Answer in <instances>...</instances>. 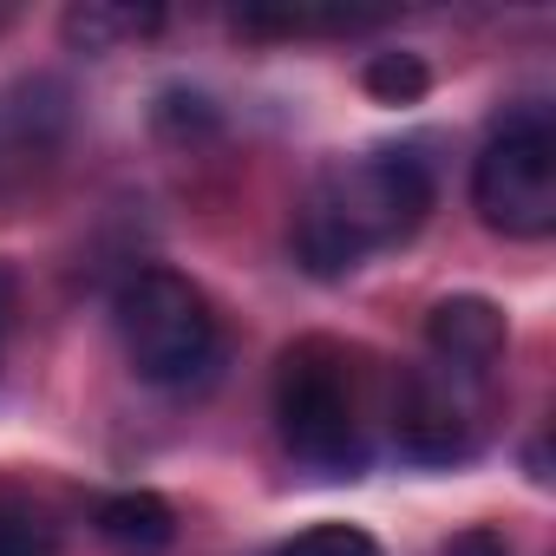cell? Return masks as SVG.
<instances>
[{
  "instance_id": "277c9868",
  "label": "cell",
  "mask_w": 556,
  "mask_h": 556,
  "mask_svg": "<svg viewBox=\"0 0 556 556\" xmlns=\"http://www.w3.org/2000/svg\"><path fill=\"white\" fill-rule=\"evenodd\" d=\"M471 203L504 236H549L556 229V131L549 112H517L491 131V144L471 164Z\"/></svg>"
},
{
  "instance_id": "8992f818",
  "label": "cell",
  "mask_w": 556,
  "mask_h": 556,
  "mask_svg": "<svg viewBox=\"0 0 556 556\" xmlns=\"http://www.w3.org/2000/svg\"><path fill=\"white\" fill-rule=\"evenodd\" d=\"M504 308L497 302H484V295H452V302H439L432 308V321H426V348H432V361L439 367H458V374H491V361L504 354Z\"/></svg>"
},
{
  "instance_id": "8fae6325",
  "label": "cell",
  "mask_w": 556,
  "mask_h": 556,
  "mask_svg": "<svg viewBox=\"0 0 556 556\" xmlns=\"http://www.w3.org/2000/svg\"><path fill=\"white\" fill-rule=\"evenodd\" d=\"M275 556H387L361 523H315V530H302V536H289Z\"/></svg>"
},
{
  "instance_id": "7c38bea8",
  "label": "cell",
  "mask_w": 556,
  "mask_h": 556,
  "mask_svg": "<svg viewBox=\"0 0 556 556\" xmlns=\"http://www.w3.org/2000/svg\"><path fill=\"white\" fill-rule=\"evenodd\" d=\"M439 556H510V543H504L491 523H471V530H458Z\"/></svg>"
},
{
  "instance_id": "52a82bcc",
  "label": "cell",
  "mask_w": 556,
  "mask_h": 556,
  "mask_svg": "<svg viewBox=\"0 0 556 556\" xmlns=\"http://www.w3.org/2000/svg\"><path fill=\"white\" fill-rule=\"evenodd\" d=\"M99 536L118 556H170L177 543V510L157 491H118L99 504Z\"/></svg>"
},
{
  "instance_id": "6da1fadb",
  "label": "cell",
  "mask_w": 556,
  "mask_h": 556,
  "mask_svg": "<svg viewBox=\"0 0 556 556\" xmlns=\"http://www.w3.org/2000/svg\"><path fill=\"white\" fill-rule=\"evenodd\" d=\"M432 210V164L419 151H367L341 157L315 177L295 210V255L308 275L334 282L354 275L374 249L406 242Z\"/></svg>"
},
{
  "instance_id": "4fadbf2b",
  "label": "cell",
  "mask_w": 556,
  "mask_h": 556,
  "mask_svg": "<svg viewBox=\"0 0 556 556\" xmlns=\"http://www.w3.org/2000/svg\"><path fill=\"white\" fill-rule=\"evenodd\" d=\"M8 315H14V275L0 268V334H8Z\"/></svg>"
},
{
  "instance_id": "5b68a950",
  "label": "cell",
  "mask_w": 556,
  "mask_h": 556,
  "mask_svg": "<svg viewBox=\"0 0 556 556\" xmlns=\"http://www.w3.org/2000/svg\"><path fill=\"white\" fill-rule=\"evenodd\" d=\"M484 380L478 374H458V367H406L400 374V393H393V439L406 458L419 465H452V458H471L478 439H484Z\"/></svg>"
},
{
  "instance_id": "9c48e42d",
  "label": "cell",
  "mask_w": 556,
  "mask_h": 556,
  "mask_svg": "<svg viewBox=\"0 0 556 556\" xmlns=\"http://www.w3.org/2000/svg\"><path fill=\"white\" fill-rule=\"evenodd\" d=\"M0 556H60L53 523L21 497H0Z\"/></svg>"
},
{
  "instance_id": "3957f363",
  "label": "cell",
  "mask_w": 556,
  "mask_h": 556,
  "mask_svg": "<svg viewBox=\"0 0 556 556\" xmlns=\"http://www.w3.org/2000/svg\"><path fill=\"white\" fill-rule=\"evenodd\" d=\"M275 419L302 465L315 471H354L367 439H361V387L354 361L334 341H302L282 354L275 374Z\"/></svg>"
},
{
  "instance_id": "7a4b0ae2",
  "label": "cell",
  "mask_w": 556,
  "mask_h": 556,
  "mask_svg": "<svg viewBox=\"0 0 556 556\" xmlns=\"http://www.w3.org/2000/svg\"><path fill=\"white\" fill-rule=\"evenodd\" d=\"M125 361L138 367V380L151 387H197L216 374L223 354V328L203 302V289L177 268H138L112 302Z\"/></svg>"
},
{
  "instance_id": "30bf717a",
  "label": "cell",
  "mask_w": 556,
  "mask_h": 556,
  "mask_svg": "<svg viewBox=\"0 0 556 556\" xmlns=\"http://www.w3.org/2000/svg\"><path fill=\"white\" fill-rule=\"evenodd\" d=\"M367 92L387 105H413L426 92V60L419 53H374L367 60Z\"/></svg>"
},
{
  "instance_id": "ba28073f",
  "label": "cell",
  "mask_w": 556,
  "mask_h": 556,
  "mask_svg": "<svg viewBox=\"0 0 556 556\" xmlns=\"http://www.w3.org/2000/svg\"><path fill=\"white\" fill-rule=\"evenodd\" d=\"M151 27H157V14H138V8H73L66 14V40L86 53H112L118 40L151 34Z\"/></svg>"
}]
</instances>
